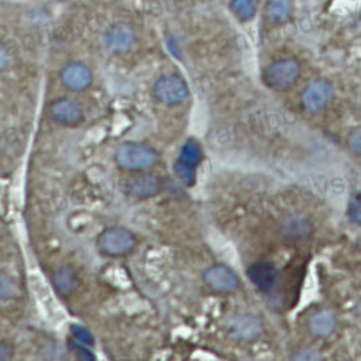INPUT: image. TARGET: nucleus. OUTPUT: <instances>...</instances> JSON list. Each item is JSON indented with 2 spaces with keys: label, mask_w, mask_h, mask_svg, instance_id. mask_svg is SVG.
Here are the masks:
<instances>
[{
  "label": "nucleus",
  "mask_w": 361,
  "mask_h": 361,
  "mask_svg": "<svg viewBox=\"0 0 361 361\" xmlns=\"http://www.w3.org/2000/svg\"><path fill=\"white\" fill-rule=\"evenodd\" d=\"M157 153L148 145L126 142L115 150V161L126 171H145L157 163Z\"/></svg>",
  "instance_id": "nucleus-1"
},
{
  "label": "nucleus",
  "mask_w": 361,
  "mask_h": 361,
  "mask_svg": "<svg viewBox=\"0 0 361 361\" xmlns=\"http://www.w3.org/2000/svg\"><path fill=\"white\" fill-rule=\"evenodd\" d=\"M99 250L111 257H122L129 255L135 247L137 240L130 230L113 226L103 230L98 237Z\"/></svg>",
  "instance_id": "nucleus-2"
},
{
  "label": "nucleus",
  "mask_w": 361,
  "mask_h": 361,
  "mask_svg": "<svg viewBox=\"0 0 361 361\" xmlns=\"http://www.w3.org/2000/svg\"><path fill=\"white\" fill-rule=\"evenodd\" d=\"M300 76V66L294 59H283L267 66L264 71V82L275 90L286 91L291 88Z\"/></svg>",
  "instance_id": "nucleus-3"
},
{
  "label": "nucleus",
  "mask_w": 361,
  "mask_h": 361,
  "mask_svg": "<svg viewBox=\"0 0 361 361\" xmlns=\"http://www.w3.org/2000/svg\"><path fill=\"white\" fill-rule=\"evenodd\" d=\"M154 95L166 106H178L190 95L185 80L178 75H165L154 84Z\"/></svg>",
  "instance_id": "nucleus-4"
},
{
  "label": "nucleus",
  "mask_w": 361,
  "mask_h": 361,
  "mask_svg": "<svg viewBox=\"0 0 361 361\" xmlns=\"http://www.w3.org/2000/svg\"><path fill=\"white\" fill-rule=\"evenodd\" d=\"M228 333L241 343H253L263 334L262 321L252 314H237L228 319Z\"/></svg>",
  "instance_id": "nucleus-5"
},
{
  "label": "nucleus",
  "mask_w": 361,
  "mask_h": 361,
  "mask_svg": "<svg viewBox=\"0 0 361 361\" xmlns=\"http://www.w3.org/2000/svg\"><path fill=\"white\" fill-rule=\"evenodd\" d=\"M334 98L333 87L325 80H317L309 84L302 94L303 107L312 113L318 114L326 110Z\"/></svg>",
  "instance_id": "nucleus-6"
},
{
  "label": "nucleus",
  "mask_w": 361,
  "mask_h": 361,
  "mask_svg": "<svg viewBox=\"0 0 361 361\" xmlns=\"http://www.w3.org/2000/svg\"><path fill=\"white\" fill-rule=\"evenodd\" d=\"M202 149L195 141H188L181 148L180 157L176 163V173L187 185H192L195 181V169L202 160Z\"/></svg>",
  "instance_id": "nucleus-7"
},
{
  "label": "nucleus",
  "mask_w": 361,
  "mask_h": 361,
  "mask_svg": "<svg viewBox=\"0 0 361 361\" xmlns=\"http://www.w3.org/2000/svg\"><path fill=\"white\" fill-rule=\"evenodd\" d=\"M204 281L213 291L219 294L234 293L240 286V280L237 278V275L230 269L229 267L222 264L210 267L204 272Z\"/></svg>",
  "instance_id": "nucleus-8"
},
{
  "label": "nucleus",
  "mask_w": 361,
  "mask_h": 361,
  "mask_svg": "<svg viewBox=\"0 0 361 361\" xmlns=\"http://www.w3.org/2000/svg\"><path fill=\"white\" fill-rule=\"evenodd\" d=\"M50 116L54 122L63 126H76L82 123L84 110L82 104L73 99L60 98L50 106Z\"/></svg>",
  "instance_id": "nucleus-9"
},
{
  "label": "nucleus",
  "mask_w": 361,
  "mask_h": 361,
  "mask_svg": "<svg viewBox=\"0 0 361 361\" xmlns=\"http://www.w3.org/2000/svg\"><path fill=\"white\" fill-rule=\"evenodd\" d=\"M135 42V33L132 27L126 23L118 22L109 27L104 34L106 48L115 54H122L132 49Z\"/></svg>",
  "instance_id": "nucleus-10"
},
{
  "label": "nucleus",
  "mask_w": 361,
  "mask_h": 361,
  "mask_svg": "<svg viewBox=\"0 0 361 361\" xmlns=\"http://www.w3.org/2000/svg\"><path fill=\"white\" fill-rule=\"evenodd\" d=\"M94 80L92 72L88 66L79 61L66 64L61 71V82L68 90L80 92L87 90Z\"/></svg>",
  "instance_id": "nucleus-11"
},
{
  "label": "nucleus",
  "mask_w": 361,
  "mask_h": 361,
  "mask_svg": "<svg viewBox=\"0 0 361 361\" xmlns=\"http://www.w3.org/2000/svg\"><path fill=\"white\" fill-rule=\"evenodd\" d=\"M247 276L262 293L271 291L278 281V269L272 263L259 262L252 264L247 269Z\"/></svg>",
  "instance_id": "nucleus-12"
},
{
  "label": "nucleus",
  "mask_w": 361,
  "mask_h": 361,
  "mask_svg": "<svg viewBox=\"0 0 361 361\" xmlns=\"http://www.w3.org/2000/svg\"><path fill=\"white\" fill-rule=\"evenodd\" d=\"M125 190L134 199H149L161 191V181L152 175H142L126 183Z\"/></svg>",
  "instance_id": "nucleus-13"
},
{
  "label": "nucleus",
  "mask_w": 361,
  "mask_h": 361,
  "mask_svg": "<svg viewBox=\"0 0 361 361\" xmlns=\"http://www.w3.org/2000/svg\"><path fill=\"white\" fill-rule=\"evenodd\" d=\"M337 328V317L331 310H319L312 314L309 319V330L314 337L326 338Z\"/></svg>",
  "instance_id": "nucleus-14"
},
{
  "label": "nucleus",
  "mask_w": 361,
  "mask_h": 361,
  "mask_svg": "<svg viewBox=\"0 0 361 361\" xmlns=\"http://www.w3.org/2000/svg\"><path fill=\"white\" fill-rule=\"evenodd\" d=\"M53 286L56 288V291L61 296L72 295L78 286H79V280L76 272L68 267L64 265L61 268H59L54 275H53Z\"/></svg>",
  "instance_id": "nucleus-15"
},
{
  "label": "nucleus",
  "mask_w": 361,
  "mask_h": 361,
  "mask_svg": "<svg viewBox=\"0 0 361 361\" xmlns=\"http://www.w3.org/2000/svg\"><path fill=\"white\" fill-rule=\"evenodd\" d=\"M312 224L307 218L302 215H291L284 219L281 225V231L287 238L299 240L305 238L312 233Z\"/></svg>",
  "instance_id": "nucleus-16"
},
{
  "label": "nucleus",
  "mask_w": 361,
  "mask_h": 361,
  "mask_svg": "<svg viewBox=\"0 0 361 361\" xmlns=\"http://www.w3.org/2000/svg\"><path fill=\"white\" fill-rule=\"evenodd\" d=\"M265 16L269 22L275 25H283L288 22L293 16V1L291 0H268L265 6Z\"/></svg>",
  "instance_id": "nucleus-17"
},
{
  "label": "nucleus",
  "mask_w": 361,
  "mask_h": 361,
  "mask_svg": "<svg viewBox=\"0 0 361 361\" xmlns=\"http://www.w3.org/2000/svg\"><path fill=\"white\" fill-rule=\"evenodd\" d=\"M230 10L237 19L247 22L256 16V10H257L256 0H231Z\"/></svg>",
  "instance_id": "nucleus-18"
},
{
  "label": "nucleus",
  "mask_w": 361,
  "mask_h": 361,
  "mask_svg": "<svg viewBox=\"0 0 361 361\" xmlns=\"http://www.w3.org/2000/svg\"><path fill=\"white\" fill-rule=\"evenodd\" d=\"M348 216L353 224L361 226V194H356L350 199L348 206Z\"/></svg>",
  "instance_id": "nucleus-19"
},
{
  "label": "nucleus",
  "mask_w": 361,
  "mask_h": 361,
  "mask_svg": "<svg viewBox=\"0 0 361 361\" xmlns=\"http://www.w3.org/2000/svg\"><path fill=\"white\" fill-rule=\"evenodd\" d=\"M72 336L73 341L82 345H92V336L87 329L80 328V326H73L72 328Z\"/></svg>",
  "instance_id": "nucleus-20"
},
{
  "label": "nucleus",
  "mask_w": 361,
  "mask_h": 361,
  "mask_svg": "<svg viewBox=\"0 0 361 361\" xmlns=\"http://www.w3.org/2000/svg\"><path fill=\"white\" fill-rule=\"evenodd\" d=\"M348 145H349V148H350L353 153L360 154L361 156V128L356 129L355 132L349 135Z\"/></svg>",
  "instance_id": "nucleus-21"
},
{
  "label": "nucleus",
  "mask_w": 361,
  "mask_h": 361,
  "mask_svg": "<svg viewBox=\"0 0 361 361\" xmlns=\"http://www.w3.org/2000/svg\"><path fill=\"white\" fill-rule=\"evenodd\" d=\"M10 350H11V346H10V345H1V348H0V357H1L3 360L10 359V357L13 356V352H10Z\"/></svg>",
  "instance_id": "nucleus-22"
},
{
  "label": "nucleus",
  "mask_w": 361,
  "mask_h": 361,
  "mask_svg": "<svg viewBox=\"0 0 361 361\" xmlns=\"http://www.w3.org/2000/svg\"><path fill=\"white\" fill-rule=\"evenodd\" d=\"M295 359L298 360H317V359H319V356L317 353H312V350H307V353H300L296 356Z\"/></svg>",
  "instance_id": "nucleus-23"
},
{
  "label": "nucleus",
  "mask_w": 361,
  "mask_h": 361,
  "mask_svg": "<svg viewBox=\"0 0 361 361\" xmlns=\"http://www.w3.org/2000/svg\"><path fill=\"white\" fill-rule=\"evenodd\" d=\"M1 69H6V66H7V51H6V48L3 47L1 48Z\"/></svg>",
  "instance_id": "nucleus-24"
},
{
  "label": "nucleus",
  "mask_w": 361,
  "mask_h": 361,
  "mask_svg": "<svg viewBox=\"0 0 361 361\" xmlns=\"http://www.w3.org/2000/svg\"><path fill=\"white\" fill-rule=\"evenodd\" d=\"M360 312H361V303H360Z\"/></svg>",
  "instance_id": "nucleus-25"
}]
</instances>
